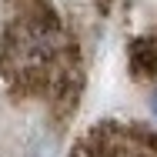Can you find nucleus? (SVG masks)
<instances>
[{"label":"nucleus","mask_w":157,"mask_h":157,"mask_svg":"<svg viewBox=\"0 0 157 157\" xmlns=\"http://www.w3.org/2000/svg\"><path fill=\"white\" fill-rule=\"evenodd\" d=\"M0 70L20 97L70 100L77 90V54L47 0H7L0 30Z\"/></svg>","instance_id":"obj_1"},{"label":"nucleus","mask_w":157,"mask_h":157,"mask_svg":"<svg viewBox=\"0 0 157 157\" xmlns=\"http://www.w3.org/2000/svg\"><path fill=\"white\" fill-rule=\"evenodd\" d=\"M74 157H157V134L144 124H97L77 140Z\"/></svg>","instance_id":"obj_2"},{"label":"nucleus","mask_w":157,"mask_h":157,"mask_svg":"<svg viewBox=\"0 0 157 157\" xmlns=\"http://www.w3.org/2000/svg\"><path fill=\"white\" fill-rule=\"evenodd\" d=\"M130 67L147 80V77H157V44L140 37L130 44Z\"/></svg>","instance_id":"obj_3"},{"label":"nucleus","mask_w":157,"mask_h":157,"mask_svg":"<svg viewBox=\"0 0 157 157\" xmlns=\"http://www.w3.org/2000/svg\"><path fill=\"white\" fill-rule=\"evenodd\" d=\"M151 107H154V117H157V87L151 90Z\"/></svg>","instance_id":"obj_4"},{"label":"nucleus","mask_w":157,"mask_h":157,"mask_svg":"<svg viewBox=\"0 0 157 157\" xmlns=\"http://www.w3.org/2000/svg\"><path fill=\"white\" fill-rule=\"evenodd\" d=\"M97 3H100V7H107V3H110V0H97Z\"/></svg>","instance_id":"obj_5"}]
</instances>
